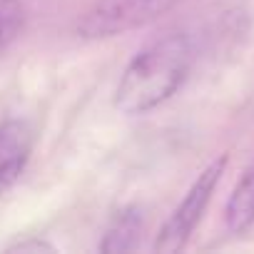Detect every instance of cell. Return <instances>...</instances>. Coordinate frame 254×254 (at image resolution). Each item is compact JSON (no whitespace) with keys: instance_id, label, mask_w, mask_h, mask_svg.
<instances>
[{"instance_id":"1","label":"cell","mask_w":254,"mask_h":254,"mask_svg":"<svg viewBox=\"0 0 254 254\" xmlns=\"http://www.w3.org/2000/svg\"><path fill=\"white\" fill-rule=\"evenodd\" d=\"M192 63L194 48L185 33H172L147 45L125 67L115 90V107L130 117L152 112L185 85Z\"/></svg>"},{"instance_id":"2","label":"cell","mask_w":254,"mask_h":254,"mask_svg":"<svg viewBox=\"0 0 254 254\" xmlns=\"http://www.w3.org/2000/svg\"><path fill=\"white\" fill-rule=\"evenodd\" d=\"M180 0H97L77 20V35L87 40L125 35L135 28H142L167 10H172Z\"/></svg>"},{"instance_id":"3","label":"cell","mask_w":254,"mask_h":254,"mask_svg":"<svg viewBox=\"0 0 254 254\" xmlns=\"http://www.w3.org/2000/svg\"><path fill=\"white\" fill-rule=\"evenodd\" d=\"M227 162H229V157L222 155V157H217L214 162H209L202 170V175L187 190L185 199L177 204V209L170 214V219L160 229V234L155 239V252L172 254V252H180L187 244V239L197 229L199 219L204 217V209H207V204H209V199H212L224 170H227Z\"/></svg>"},{"instance_id":"4","label":"cell","mask_w":254,"mask_h":254,"mask_svg":"<svg viewBox=\"0 0 254 254\" xmlns=\"http://www.w3.org/2000/svg\"><path fill=\"white\" fill-rule=\"evenodd\" d=\"M33 152V130L23 120H5L0 125V197L23 175Z\"/></svg>"},{"instance_id":"5","label":"cell","mask_w":254,"mask_h":254,"mask_svg":"<svg viewBox=\"0 0 254 254\" xmlns=\"http://www.w3.org/2000/svg\"><path fill=\"white\" fill-rule=\"evenodd\" d=\"M224 222L232 234H244L254 224V167H249L239 177L234 192L229 194Z\"/></svg>"},{"instance_id":"6","label":"cell","mask_w":254,"mask_h":254,"mask_svg":"<svg viewBox=\"0 0 254 254\" xmlns=\"http://www.w3.org/2000/svg\"><path fill=\"white\" fill-rule=\"evenodd\" d=\"M142 232V214L137 207H127L115 214L112 224L105 232V239L100 244V252L105 254H122V252H132L137 247Z\"/></svg>"},{"instance_id":"7","label":"cell","mask_w":254,"mask_h":254,"mask_svg":"<svg viewBox=\"0 0 254 254\" xmlns=\"http://www.w3.org/2000/svg\"><path fill=\"white\" fill-rule=\"evenodd\" d=\"M23 28V5L18 0H0V50L15 40Z\"/></svg>"},{"instance_id":"8","label":"cell","mask_w":254,"mask_h":254,"mask_svg":"<svg viewBox=\"0 0 254 254\" xmlns=\"http://www.w3.org/2000/svg\"><path fill=\"white\" fill-rule=\"evenodd\" d=\"M8 252H20V254H25V252H55V247L45 239H25V242L8 247Z\"/></svg>"}]
</instances>
